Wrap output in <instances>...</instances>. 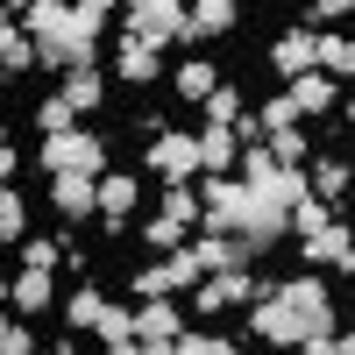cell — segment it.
<instances>
[{
	"label": "cell",
	"instance_id": "cell-45",
	"mask_svg": "<svg viewBox=\"0 0 355 355\" xmlns=\"http://www.w3.org/2000/svg\"><path fill=\"white\" fill-rule=\"evenodd\" d=\"M334 114H341V121H348V128H355V93H348V100H341V107H334Z\"/></svg>",
	"mask_w": 355,
	"mask_h": 355
},
{
	"label": "cell",
	"instance_id": "cell-4",
	"mask_svg": "<svg viewBox=\"0 0 355 355\" xmlns=\"http://www.w3.org/2000/svg\"><path fill=\"white\" fill-rule=\"evenodd\" d=\"M263 291H270V277H256V270H214V277H199V284H192V313H227V306H256Z\"/></svg>",
	"mask_w": 355,
	"mask_h": 355
},
{
	"label": "cell",
	"instance_id": "cell-36",
	"mask_svg": "<svg viewBox=\"0 0 355 355\" xmlns=\"http://www.w3.org/2000/svg\"><path fill=\"white\" fill-rule=\"evenodd\" d=\"M36 128H43V135H64V128H78V114H71V100H64V93H50V100L36 107Z\"/></svg>",
	"mask_w": 355,
	"mask_h": 355
},
{
	"label": "cell",
	"instance_id": "cell-23",
	"mask_svg": "<svg viewBox=\"0 0 355 355\" xmlns=\"http://www.w3.org/2000/svg\"><path fill=\"white\" fill-rule=\"evenodd\" d=\"M64 21H71V0H28L15 28H21L28 43H43V36H64Z\"/></svg>",
	"mask_w": 355,
	"mask_h": 355
},
{
	"label": "cell",
	"instance_id": "cell-7",
	"mask_svg": "<svg viewBox=\"0 0 355 355\" xmlns=\"http://www.w3.org/2000/svg\"><path fill=\"white\" fill-rule=\"evenodd\" d=\"M50 206L64 227H93L100 220V178H50Z\"/></svg>",
	"mask_w": 355,
	"mask_h": 355
},
{
	"label": "cell",
	"instance_id": "cell-32",
	"mask_svg": "<svg viewBox=\"0 0 355 355\" xmlns=\"http://www.w3.org/2000/svg\"><path fill=\"white\" fill-rule=\"evenodd\" d=\"M164 277H171V291H192V284L206 277V263L192 256V242H185V249H171V256H164Z\"/></svg>",
	"mask_w": 355,
	"mask_h": 355
},
{
	"label": "cell",
	"instance_id": "cell-29",
	"mask_svg": "<svg viewBox=\"0 0 355 355\" xmlns=\"http://www.w3.org/2000/svg\"><path fill=\"white\" fill-rule=\"evenodd\" d=\"M28 234V199L21 185H0V242H21Z\"/></svg>",
	"mask_w": 355,
	"mask_h": 355
},
{
	"label": "cell",
	"instance_id": "cell-52",
	"mask_svg": "<svg viewBox=\"0 0 355 355\" xmlns=\"http://www.w3.org/2000/svg\"><path fill=\"white\" fill-rule=\"evenodd\" d=\"M234 8H249V0H234Z\"/></svg>",
	"mask_w": 355,
	"mask_h": 355
},
{
	"label": "cell",
	"instance_id": "cell-31",
	"mask_svg": "<svg viewBox=\"0 0 355 355\" xmlns=\"http://www.w3.org/2000/svg\"><path fill=\"white\" fill-rule=\"evenodd\" d=\"M142 242H150L157 256H171V249H185V242H192V227H178L171 214H157V220H142Z\"/></svg>",
	"mask_w": 355,
	"mask_h": 355
},
{
	"label": "cell",
	"instance_id": "cell-25",
	"mask_svg": "<svg viewBox=\"0 0 355 355\" xmlns=\"http://www.w3.org/2000/svg\"><path fill=\"white\" fill-rule=\"evenodd\" d=\"M15 256H21V270H57L64 263V234H21Z\"/></svg>",
	"mask_w": 355,
	"mask_h": 355
},
{
	"label": "cell",
	"instance_id": "cell-1",
	"mask_svg": "<svg viewBox=\"0 0 355 355\" xmlns=\"http://www.w3.org/2000/svg\"><path fill=\"white\" fill-rule=\"evenodd\" d=\"M36 164H43V178H100V171H107V135H100V128H64V135H43Z\"/></svg>",
	"mask_w": 355,
	"mask_h": 355
},
{
	"label": "cell",
	"instance_id": "cell-21",
	"mask_svg": "<svg viewBox=\"0 0 355 355\" xmlns=\"http://www.w3.org/2000/svg\"><path fill=\"white\" fill-rule=\"evenodd\" d=\"M57 93L71 100V114H100V107H107V71H100V64H71Z\"/></svg>",
	"mask_w": 355,
	"mask_h": 355
},
{
	"label": "cell",
	"instance_id": "cell-37",
	"mask_svg": "<svg viewBox=\"0 0 355 355\" xmlns=\"http://www.w3.org/2000/svg\"><path fill=\"white\" fill-rule=\"evenodd\" d=\"M299 15H306V28H334V21H348V15H355V0H306Z\"/></svg>",
	"mask_w": 355,
	"mask_h": 355
},
{
	"label": "cell",
	"instance_id": "cell-24",
	"mask_svg": "<svg viewBox=\"0 0 355 355\" xmlns=\"http://www.w3.org/2000/svg\"><path fill=\"white\" fill-rule=\"evenodd\" d=\"M171 78H178V100H185V107H206V93L220 85V64H214V57H185Z\"/></svg>",
	"mask_w": 355,
	"mask_h": 355
},
{
	"label": "cell",
	"instance_id": "cell-46",
	"mask_svg": "<svg viewBox=\"0 0 355 355\" xmlns=\"http://www.w3.org/2000/svg\"><path fill=\"white\" fill-rule=\"evenodd\" d=\"M43 355H85V348H78V341H57V348H43Z\"/></svg>",
	"mask_w": 355,
	"mask_h": 355
},
{
	"label": "cell",
	"instance_id": "cell-11",
	"mask_svg": "<svg viewBox=\"0 0 355 355\" xmlns=\"http://www.w3.org/2000/svg\"><path fill=\"white\" fill-rule=\"evenodd\" d=\"M57 306V270H15L8 277V313L15 320H36Z\"/></svg>",
	"mask_w": 355,
	"mask_h": 355
},
{
	"label": "cell",
	"instance_id": "cell-43",
	"mask_svg": "<svg viewBox=\"0 0 355 355\" xmlns=\"http://www.w3.org/2000/svg\"><path fill=\"white\" fill-rule=\"evenodd\" d=\"M334 355H355V327H348V334H334Z\"/></svg>",
	"mask_w": 355,
	"mask_h": 355
},
{
	"label": "cell",
	"instance_id": "cell-22",
	"mask_svg": "<svg viewBox=\"0 0 355 355\" xmlns=\"http://www.w3.org/2000/svg\"><path fill=\"white\" fill-rule=\"evenodd\" d=\"M100 313H107V291H100L93 277L64 291V327H71V334H93V327H100Z\"/></svg>",
	"mask_w": 355,
	"mask_h": 355
},
{
	"label": "cell",
	"instance_id": "cell-2",
	"mask_svg": "<svg viewBox=\"0 0 355 355\" xmlns=\"http://www.w3.org/2000/svg\"><path fill=\"white\" fill-rule=\"evenodd\" d=\"M306 334H313V320H306L299 306H284V299H277V284H270V291H263V299L249 306V341H263V348L291 355Z\"/></svg>",
	"mask_w": 355,
	"mask_h": 355
},
{
	"label": "cell",
	"instance_id": "cell-14",
	"mask_svg": "<svg viewBox=\"0 0 355 355\" xmlns=\"http://www.w3.org/2000/svg\"><path fill=\"white\" fill-rule=\"evenodd\" d=\"M192 256L206 263V277L214 270H256V249L242 234H192Z\"/></svg>",
	"mask_w": 355,
	"mask_h": 355
},
{
	"label": "cell",
	"instance_id": "cell-30",
	"mask_svg": "<svg viewBox=\"0 0 355 355\" xmlns=\"http://www.w3.org/2000/svg\"><path fill=\"white\" fill-rule=\"evenodd\" d=\"M334 220H341V214H334L327 199H299V206H291V234H299V242L320 234V227H334Z\"/></svg>",
	"mask_w": 355,
	"mask_h": 355
},
{
	"label": "cell",
	"instance_id": "cell-3",
	"mask_svg": "<svg viewBox=\"0 0 355 355\" xmlns=\"http://www.w3.org/2000/svg\"><path fill=\"white\" fill-rule=\"evenodd\" d=\"M185 8H192V0H128V8H121V36L164 50V43L185 36Z\"/></svg>",
	"mask_w": 355,
	"mask_h": 355
},
{
	"label": "cell",
	"instance_id": "cell-20",
	"mask_svg": "<svg viewBox=\"0 0 355 355\" xmlns=\"http://www.w3.org/2000/svg\"><path fill=\"white\" fill-rule=\"evenodd\" d=\"M114 78H121V85H157V78H164V57H157L150 43L121 36V50H114Z\"/></svg>",
	"mask_w": 355,
	"mask_h": 355
},
{
	"label": "cell",
	"instance_id": "cell-9",
	"mask_svg": "<svg viewBox=\"0 0 355 355\" xmlns=\"http://www.w3.org/2000/svg\"><path fill=\"white\" fill-rule=\"evenodd\" d=\"M277 299L284 306H299L313 327H334V291H327V277L320 270H299V277H277Z\"/></svg>",
	"mask_w": 355,
	"mask_h": 355
},
{
	"label": "cell",
	"instance_id": "cell-18",
	"mask_svg": "<svg viewBox=\"0 0 355 355\" xmlns=\"http://www.w3.org/2000/svg\"><path fill=\"white\" fill-rule=\"evenodd\" d=\"M313 71H327L334 85L355 78V36H348V28H320V36H313Z\"/></svg>",
	"mask_w": 355,
	"mask_h": 355
},
{
	"label": "cell",
	"instance_id": "cell-40",
	"mask_svg": "<svg viewBox=\"0 0 355 355\" xmlns=\"http://www.w3.org/2000/svg\"><path fill=\"white\" fill-rule=\"evenodd\" d=\"M334 334H341V327H313V334L291 348V355H334Z\"/></svg>",
	"mask_w": 355,
	"mask_h": 355
},
{
	"label": "cell",
	"instance_id": "cell-33",
	"mask_svg": "<svg viewBox=\"0 0 355 355\" xmlns=\"http://www.w3.org/2000/svg\"><path fill=\"white\" fill-rule=\"evenodd\" d=\"M93 334H100V348L135 341V306H114V299H107V313H100V327H93Z\"/></svg>",
	"mask_w": 355,
	"mask_h": 355
},
{
	"label": "cell",
	"instance_id": "cell-34",
	"mask_svg": "<svg viewBox=\"0 0 355 355\" xmlns=\"http://www.w3.org/2000/svg\"><path fill=\"white\" fill-rule=\"evenodd\" d=\"M234 114H249V100H242V85H227V78H220L214 93H206V121H220V128H227Z\"/></svg>",
	"mask_w": 355,
	"mask_h": 355
},
{
	"label": "cell",
	"instance_id": "cell-27",
	"mask_svg": "<svg viewBox=\"0 0 355 355\" xmlns=\"http://www.w3.org/2000/svg\"><path fill=\"white\" fill-rule=\"evenodd\" d=\"M21 71H36V43L21 28H0V78H21Z\"/></svg>",
	"mask_w": 355,
	"mask_h": 355
},
{
	"label": "cell",
	"instance_id": "cell-47",
	"mask_svg": "<svg viewBox=\"0 0 355 355\" xmlns=\"http://www.w3.org/2000/svg\"><path fill=\"white\" fill-rule=\"evenodd\" d=\"M8 327H15V313H8V306H0V341H8Z\"/></svg>",
	"mask_w": 355,
	"mask_h": 355
},
{
	"label": "cell",
	"instance_id": "cell-26",
	"mask_svg": "<svg viewBox=\"0 0 355 355\" xmlns=\"http://www.w3.org/2000/svg\"><path fill=\"white\" fill-rule=\"evenodd\" d=\"M270 157H277V171H306L313 164V135L306 128H277L270 135Z\"/></svg>",
	"mask_w": 355,
	"mask_h": 355
},
{
	"label": "cell",
	"instance_id": "cell-10",
	"mask_svg": "<svg viewBox=\"0 0 355 355\" xmlns=\"http://www.w3.org/2000/svg\"><path fill=\"white\" fill-rule=\"evenodd\" d=\"M299 256H306V270H334L341 277H355V234H348V220H334V227H320V234H306L299 242Z\"/></svg>",
	"mask_w": 355,
	"mask_h": 355
},
{
	"label": "cell",
	"instance_id": "cell-35",
	"mask_svg": "<svg viewBox=\"0 0 355 355\" xmlns=\"http://www.w3.org/2000/svg\"><path fill=\"white\" fill-rule=\"evenodd\" d=\"M128 291H135V306H142V299H171V277H164V256H157V263H142V270H128Z\"/></svg>",
	"mask_w": 355,
	"mask_h": 355
},
{
	"label": "cell",
	"instance_id": "cell-51",
	"mask_svg": "<svg viewBox=\"0 0 355 355\" xmlns=\"http://www.w3.org/2000/svg\"><path fill=\"white\" fill-rule=\"evenodd\" d=\"M0 306H8V277H0Z\"/></svg>",
	"mask_w": 355,
	"mask_h": 355
},
{
	"label": "cell",
	"instance_id": "cell-41",
	"mask_svg": "<svg viewBox=\"0 0 355 355\" xmlns=\"http://www.w3.org/2000/svg\"><path fill=\"white\" fill-rule=\"evenodd\" d=\"M100 355H142V341H114V348H100Z\"/></svg>",
	"mask_w": 355,
	"mask_h": 355
},
{
	"label": "cell",
	"instance_id": "cell-12",
	"mask_svg": "<svg viewBox=\"0 0 355 355\" xmlns=\"http://www.w3.org/2000/svg\"><path fill=\"white\" fill-rule=\"evenodd\" d=\"M284 93H291V107H299V121H327V114L341 107V85H334L327 71H299Z\"/></svg>",
	"mask_w": 355,
	"mask_h": 355
},
{
	"label": "cell",
	"instance_id": "cell-42",
	"mask_svg": "<svg viewBox=\"0 0 355 355\" xmlns=\"http://www.w3.org/2000/svg\"><path fill=\"white\" fill-rule=\"evenodd\" d=\"M142 355H178V341H142Z\"/></svg>",
	"mask_w": 355,
	"mask_h": 355
},
{
	"label": "cell",
	"instance_id": "cell-17",
	"mask_svg": "<svg viewBox=\"0 0 355 355\" xmlns=\"http://www.w3.org/2000/svg\"><path fill=\"white\" fill-rule=\"evenodd\" d=\"M234 164H242V142H234V128L206 121V128H199V178H234Z\"/></svg>",
	"mask_w": 355,
	"mask_h": 355
},
{
	"label": "cell",
	"instance_id": "cell-39",
	"mask_svg": "<svg viewBox=\"0 0 355 355\" xmlns=\"http://www.w3.org/2000/svg\"><path fill=\"white\" fill-rule=\"evenodd\" d=\"M178 355H220V334H206V327H185V334H178Z\"/></svg>",
	"mask_w": 355,
	"mask_h": 355
},
{
	"label": "cell",
	"instance_id": "cell-49",
	"mask_svg": "<svg viewBox=\"0 0 355 355\" xmlns=\"http://www.w3.org/2000/svg\"><path fill=\"white\" fill-rule=\"evenodd\" d=\"M0 28H15V15H8V8H0Z\"/></svg>",
	"mask_w": 355,
	"mask_h": 355
},
{
	"label": "cell",
	"instance_id": "cell-15",
	"mask_svg": "<svg viewBox=\"0 0 355 355\" xmlns=\"http://www.w3.org/2000/svg\"><path fill=\"white\" fill-rule=\"evenodd\" d=\"M306 178H313V199H327L334 214H341L348 192H355V164H348V157H334V150H327V157H313V164H306Z\"/></svg>",
	"mask_w": 355,
	"mask_h": 355
},
{
	"label": "cell",
	"instance_id": "cell-38",
	"mask_svg": "<svg viewBox=\"0 0 355 355\" xmlns=\"http://www.w3.org/2000/svg\"><path fill=\"white\" fill-rule=\"evenodd\" d=\"M256 121L270 128V135H277V128H299V107H291V93H277V100H263V107H256Z\"/></svg>",
	"mask_w": 355,
	"mask_h": 355
},
{
	"label": "cell",
	"instance_id": "cell-8",
	"mask_svg": "<svg viewBox=\"0 0 355 355\" xmlns=\"http://www.w3.org/2000/svg\"><path fill=\"white\" fill-rule=\"evenodd\" d=\"M234 21H242V8H234V0H192L178 50H199V43H214V36H234Z\"/></svg>",
	"mask_w": 355,
	"mask_h": 355
},
{
	"label": "cell",
	"instance_id": "cell-44",
	"mask_svg": "<svg viewBox=\"0 0 355 355\" xmlns=\"http://www.w3.org/2000/svg\"><path fill=\"white\" fill-rule=\"evenodd\" d=\"M78 8H100V15H114V8H128V0H78Z\"/></svg>",
	"mask_w": 355,
	"mask_h": 355
},
{
	"label": "cell",
	"instance_id": "cell-53",
	"mask_svg": "<svg viewBox=\"0 0 355 355\" xmlns=\"http://www.w3.org/2000/svg\"><path fill=\"white\" fill-rule=\"evenodd\" d=\"M0 355H8V348H0Z\"/></svg>",
	"mask_w": 355,
	"mask_h": 355
},
{
	"label": "cell",
	"instance_id": "cell-19",
	"mask_svg": "<svg viewBox=\"0 0 355 355\" xmlns=\"http://www.w3.org/2000/svg\"><path fill=\"white\" fill-rule=\"evenodd\" d=\"M185 334V306L178 299H142L135 306V341H178Z\"/></svg>",
	"mask_w": 355,
	"mask_h": 355
},
{
	"label": "cell",
	"instance_id": "cell-16",
	"mask_svg": "<svg viewBox=\"0 0 355 355\" xmlns=\"http://www.w3.org/2000/svg\"><path fill=\"white\" fill-rule=\"evenodd\" d=\"M313 36H320V28H306V21H291L284 36L270 43V71H277L284 85L299 78V71H313Z\"/></svg>",
	"mask_w": 355,
	"mask_h": 355
},
{
	"label": "cell",
	"instance_id": "cell-13",
	"mask_svg": "<svg viewBox=\"0 0 355 355\" xmlns=\"http://www.w3.org/2000/svg\"><path fill=\"white\" fill-rule=\"evenodd\" d=\"M100 36H107V15L71 0V21H64V36H57V43L71 50V64H100Z\"/></svg>",
	"mask_w": 355,
	"mask_h": 355
},
{
	"label": "cell",
	"instance_id": "cell-5",
	"mask_svg": "<svg viewBox=\"0 0 355 355\" xmlns=\"http://www.w3.org/2000/svg\"><path fill=\"white\" fill-rule=\"evenodd\" d=\"M142 164H150L164 185H171V178H199V135L192 128H164V135H150Z\"/></svg>",
	"mask_w": 355,
	"mask_h": 355
},
{
	"label": "cell",
	"instance_id": "cell-48",
	"mask_svg": "<svg viewBox=\"0 0 355 355\" xmlns=\"http://www.w3.org/2000/svg\"><path fill=\"white\" fill-rule=\"evenodd\" d=\"M0 150H8V114H0Z\"/></svg>",
	"mask_w": 355,
	"mask_h": 355
},
{
	"label": "cell",
	"instance_id": "cell-50",
	"mask_svg": "<svg viewBox=\"0 0 355 355\" xmlns=\"http://www.w3.org/2000/svg\"><path fill=\"white\" fill-rule=\"evenodd\" d=\"M220 355H242V348H234V341H220Z\"/></svg>",
	"mask_w": 355,
	"mask_h": 355
},
{
	"label": "cell",
	"instance_id": "cell-6",
	"mask_svg": "<svg viewBox=\"0 0 355 355\" xmlns=\"http://www.w3.org/2000/svg\"><path fill=\"white\" fill-rule=\"evenodd\" d=\"M135 206H142V185H135V178H128V171H100V234H128Z\"/></svg>",
	"mask_w": 355,
	"mask_h": 355
},
{
	"label": "cell",
	"instance_id": "cell-28",
	"mask_svg": "<svg viewBox=\"0 0 355 355\" xmlns=\"http://www.w3.org/2000/svg\"><path fill=\"white\" fill-rule=\"evenodd\" d=\"M164 214L178 227H199V185H192V178H171V185H164Z\"/></svg>",
	"mask_w": 355,
	"mask_h": 355
}]
</instances>
